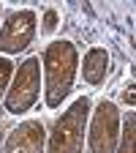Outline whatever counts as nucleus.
<instances>
[{
  "label": "nucleus",
  "mask_w": 136,
  "mask_h": 153,
  "mask_svg": "<svg viewBox=\"0 0 136 153\" xmlns=\"http://www.w3.org/2000/svg\"><path fill=\"white\" fill-rule=\"evenodd\" d=\"M30 30H33V16L30 14H22V16H14L3 38H0V47L3 49H19V47H25V41L30 38Z\"/></svg>",
  "instance_id": "f257e3e1"
},
{
  "label": "nucleus",
  "mask_w": 136,
  "mask_h": 153,
  "mask_svg": "<svg viewBox=\"0 0 136 153\" xmlns=\"http://www.w3.org/2000/svg\"><path fill=\"white\" fill-rule=\"evenodd\" d=\"M8 71H11V66H8L6 60H0V88L6 85V79H8Z\"/></svg>",
  "instance_id": "20e7f679"
},
{
  "label": "nucleus",
  "mask_w": 136,
  "mask_h": 153,
  "mask_svg": "<svg viewBox=\"0 0 136 153\" xmlns=\"http://www.w3.org/2000/svg\"><path fill=\"white\" fill-rule=\"evenodd\" d=\"M76 112L68 115V118L60 123V131H57V140H54V153H74L76 145H79V131H76V126H79V107H74Z\"/></svg>",
  "instance_id": "f03ea898"
},
{
  "label": "nucleus",
  "mask_w": 136,
  "mask_h": 153,
  "mask_svg": "<svg viewBox=\"0 0 136 153\" xmlns=\"http://www.w3.org/2000/svg\"><path fill=\"white\" fill-rule=\"evenodd\" d=\"M19 79H22V96H19V99H14L11 101V109L14 112H19V107H25L33 96H35V63L30 60V63H25V68L19 71Z\"/></svg>",
  "instance_id": "7ed1b4c3"
}]
</instances>
